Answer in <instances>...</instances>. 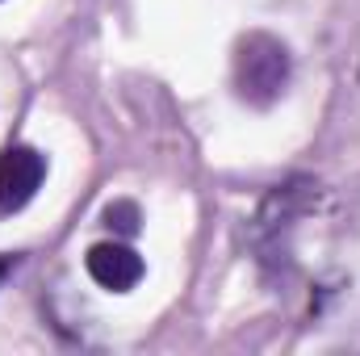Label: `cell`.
<instances>
[{
	"label": "cell",
	"mask_w": 360,
	"mask_h": 356,
	"mask_svg": "<svg viewBox=\"0 0 360 356\" xmlns=\"http://www.w3.org/2000/svg\"><path fill=\"white\" fill-rule=\"evenodd\" d=\"M105 222L113 231H122V235H139V205L134 201H113L105 210Z\"/></svg>",
	"instance_id": "cell-4"
},
{
	"label": "cell",
	"mask_w": 360,
	"mask_h": 356,
	"mask_svg": "<svg viewBox=\"0 0 360 356\" xmlns=\"http://www.w3.org/2000/svg\"><path fill=\"white\" fill-rule=\"evenodd\" d=\"M4 272H8V260H4V256H0V276H4Z\"/></svg>",
	"instance_id": "cell-5"
},
{
	"label": "cell",
	"mask_w": 360,
	"mask_h": 356,
	"mask_svg": "<svg viewBox=\"0 0 360 356\" xmlns=\"http://www.w3.org/2000/svg\"><path fill=\"white\" fill-rule=\"evenodd\" d=\"M42 180H46V155L38 147L17 143V147L0 151V210L4 214L25 210L38 197Z\"/></svg>",
	"instance_id": "cell-2"
},
{
	"label": "cell",
	"mask_w": 360,
	"mask_h": 356,
	"mask_svg": "<svg viewBox=\"0 0 360 356\" xmlns=\"http://www.w3.org/2000/svg\"><path fill=\"white\" fill-rule=\"evenodd\" d=\"M84 268H89V276L101 285V289H109V293H130L139 281H143V256L130 248V243H117V239H105V243H92L89 256H84Z\"/></svg>",
	"instance_id": "cell-3"
},
{
	"label": "cell",
	"mask_w": 360,
	"mask_h": 356,
	"mask_svg": "<svg viewBox=\"0 0 360 356\" xmlns=\"http://www.w3.org/2000/svg\"><path fill=\"white\" fill-rule=\"evenodd\" d=\"M289 76H293V59L276 34L252 30L235 42V92L243 105L272 109L289 89Z\"/></svg>",
	"instance_id": "cell-1"
}]
</instances>
